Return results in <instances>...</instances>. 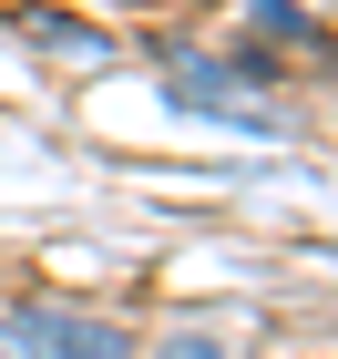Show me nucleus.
Instances as JSON below:
<instances>
[{
  "label": "nucleus",
  "instance_id": "obj_1",
  "mask_svg": "<svg viewBox=\"0 0 338 359\" xmlns=\"http://www.w3.org/2000/svg\"><path fill=\"white\" fill-rule=\"evenodd\" d=\"M21 318H31V349L41 359H134L143 349L123 318H92V308H21Z\"/></svg>",
  "mask_w": 338,
  "mask_h": 359
},
{
  "label": "nucleus",
  "instance_id": "obj_2",
  "mask_svg": "<svg viewBox=\"0 0 338 359\" xmlns=\"http://www.w3.org/2000/svg\"><path fill=\"white\" fill-rule=\"evenodd\" d=\"M164 103H185V113H236V62L174 52V62H164Z\"/></svg>",
  "mask_w": 338,
  "mask_h": 359
},
{
  "label": "nucleus",
  "instance_id": "obj_5",
  "mask_svg": "<svg viewBox=\"0 0 338 359\" xmlns=\"http://www.w3.org/2000/svg\"><path fill=\"white\" fill-rule=\"evenodd\" d=\"M0 359H41L31 349V318H0Z\"/></svg>",
  "mask_w": 338,
  "mask_h": 359
},
{
  "label": "nucleus",
  "instance_id": "obj_4",
  "mask_svg": "<svg viewBox=\"0 0 338 359\" xmlns=\"http://www.w3.org/2000/svg\"><path fill=\"white\" fill-rule=\"evenodd\" d=\"M154 359H225V339L216 329H174V339H154Z\"/></svg>",
  "mask_w": 338,
  "mask_h": 359
},
{
  "label": "nucleus",
  "instance_id": "obj_3",
  "mask_svg": "<svg viewBox=\"0 0 338 359\" xmlns=\"http://www.w3.org/2000/svg\"><path fill=\"white\" fill-rule=\"evenodd\" d=\"M246 21L267 31V41H318V21L297 11V0H246Z\"/></svg>",
  "mask_w": 338,
  "mask_h": 359
}]
</instances>
